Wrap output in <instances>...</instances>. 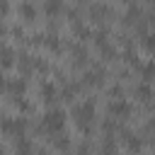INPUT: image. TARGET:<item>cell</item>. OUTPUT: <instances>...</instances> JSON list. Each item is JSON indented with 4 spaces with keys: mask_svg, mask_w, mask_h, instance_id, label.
<instances>
[{
    "mask_svg": "<svg viewBox=\"0 0 155 155\" xmlns=\"http://www.w3.org/2000/svg\"><path fill=\"white\" fill-rule=\"evenodd\" d=\"M94 116H97V109H94V102L92 99H82V102L73 104V121H75L78 131L90 133V128L94 124Z\"/></svg>",
    "mask_w": 155,
    "mask_h": 155,
    "instance_id": "cell-1",
    "label": "cell"
},
{
    "mask_svg": "<svg viewBox=\"0 0 155 155\" xmlns=\"http://www.w3.org/2000/svg\"><path fill=\"white\" fill-rule=\"evenodd\" d=\"M65 128V111L63 109H48L46 114H44V119H41V131H46V133H51V136H56V133H61Z\"/></svg>",
    "mask_w": 155,
    "mask_h": 155,
    "instance_id": "cell-2",
    "label": "cell"
},
{
    "mask_svg": "<svg viewBox=\"0 0 155 155\" xmlns=\"http://www.w3.org/2000/svg\"><path fill=\"white\" fill-rule=\"evenodd\" d=\"M24 128H27V121L19 119V116H15V119H0V131L5 136H10V138L24 136Z\"/></svg>",
    "mask_w": 155,
    "mask_h": 155,
    "instance_id": "cell-3",
    "label": "cell"
},
{
    "mask_svg": "<svg viewBox=\"0 0 155 155\" xmlns=\"http://www.w3.org/2000/svg\"><path fill=\"white\" fill-rule=\"evenodd\" d=\"M107 111H109V116H111V119H128V116L133 114V107H131L124 97H116V99H111V102H109Z\"/></svg>",
    "mask_w": 155,
    "mask_h": 155,
    "instance_id": "cell-4",
    "label": "cell"
},
{
    "mask_svg": "<svg viewBox=\"0 0 155 155\" xmlns=\"http://www.w3.org/2000/svg\"><path fill=\"white\" fill-rule=\"evenodd\" d=\"M17 17L19 19H24V22H36V17H39V10L29 2V0H24V2H19V7H17Z\"/></svg>",
    "mask_w": 155,
    "mask_h": 155,
    "instance_id": "cell-5",
    "label": "cell"
},
{
    "mask_svg": "<svg viewBox=\"0 0 155 155\" xmlns=\"http://www.w3.org/2000/svg\"><path fill=\"white\" fill-rule=\"evenodd\" d=\"M82 85H90V87H99V85H104V68L102 65H94L92 70H87L85 73V78H82Z\"/></svg>",
    "mask_w": 155,
    "mask_h": 155,
    "instance_id": "cell-6",
    "label": "cell"
},
{
    "mask_svg": "<svg viewBox=\"0 0 155 155\" xmlns=\"http://www.w3.org/2000/svg\"><path fill=\"white\" fill-rule=\"evenodd\" d=\"M90 17L92 22H104V19H111V7L104 5V2H97L90 7Z\"/></svg>",
    "mask_w": 155,
    "mask_h": 155,
    "instance_id": "cell-7",
    "label": "cell"
},
{
    "mask_svg": "<svg viewBox=\"0 0 155 155\" xmlns=\"http://www.w3.org/2000/svg\"><path fill=\"white\" fill-rule=\"evenodd\" d=\"M133 97H136L138 102H145V104H148V102L155 97V92H153L150 82H145V80H143V82H138V85L133 87Z\"/></svg>",
    "mask_w": 155,
    "mask_h": 155,
    "instance_id": "cell-8",
    "label": "cell"
},
{
    "mask_svg": "<svg viewBox=\"0 0 155 155\" xmlns=\"http://www.w3.org/2000/svg\"><path fill=\"white\" fill-rule=\"evenodd\" d=\"M5 92H7V94H12V97H24V92H27V82H24V80H19V78H12V80H7Z\"/></svg>",
    "mask_w": 155,
    "mask_h": 155,
    "instance_id": "cell-9",
    "label": "cell"
},
{
    "mask_svg": "<svg viewBox=\"0 0 155 155\" xmlns=\"http://www.w3.org/2000/svg\"><path fill=\"white\" fill-rule=\"evenodd\" d=\"M58 87L53 85V82H41V99L46 102V104H53L56 99H58Z\"/></svg>",
    "mask_w": 155,
    "mask_h": 155,
    "instance_id": "cell-10",
    "label": "cell"
},
{
    "mask_svg": "<svg viewBox=\"0 0 155 155\" xmlns=\"http://www.w3.org/2000/svg\"><path fill=\"white\" fill-rule=\"evenodd\" d=\"M80 90H82V82H65L63 90H61V97H63L65 102H73V99L80 94Z\"/></svg>",
    "mask_w": 155,
    "mask_h": 155,
    "instance_id": "cell-11",
    "label": "cell"
},
{
    "mask_svg": "<svg viewBox=\"0 0 155 155\" xmlns=\"http://www.w3.org/2000/svg\"><path fill=\"white\" fill-rule=\"evenodd\" d=\"M12 65H15V51L2 46L0 48V68H12Z\"/></svg>",
    "mask_w": 155,
    "mask_h": 155,
    "instance_id": "cell-12",
    "label": "cell"
},
{
    "mask_svg": "<svg viewBox=\"0 0 155 155\" xmlns=\"http://www.w3.org/2000/svg\"><path fill=\"white\" fill-rule=\"evenodd\" d=\"M44 12H46L48 17H58V15L63 12V0H46Z\"/></svg>",
    "mask_w": 155,
    "mask_h": 155,
    "instance_id": "cell-13",
    "label": "cell"
},
{
    "mask_svg": "<svg viewBox=\"0 0 155 155\" xmlns=\"http://www.w3.org/2000/svg\"><path fill=\"white\" fill-rule=\"evenodd\" d=\"M138 70H140V78H143L145 82H150V80L155 78V61H148V63H140V65H138Z\"/></svg>",
    "mask_w": 155,
    "mask_h": 155,
    "instance_id": "cell-14",
    "label": "cell"
},
{
    "mask_svg": "<svg viewBox=\"0 0 155 155\" xmlns=\"http://www.w3.org/2000/svg\"><path fill=\"white\" fill-rule=\"evenodd\" d=\"M140 15H143V12H140V7H133V5H131V7H128V12L124 15V24H136V22L140 19Z\"/></svg>",
    "mask_w": 155,
    "mask_h": 155,
    "instance_id": "cell-15",
    "label": "cell"
},
{
    "mask_svg": "<svg viewBox=\"0 0 155 155\" xmlns=\"http://www.w3.org/2000/svg\"><path fill=\"white\" fill-rule=\"evenodd\" d=\"M87 61V51L82 46H73V65H85Z\"/></svg>",
    "mask_w": 155,
    "mask_h": 155,
    "instance_id": "cell-16",
    "label": "cell"
},
{
    "mask_svg": "<svg viewBox=\"0 0 155 155\" xmlns=\"http://www.w3.org/2000/svg\"><path fill=\"white\" fill-rule=\"evenodd\" d=\"M140 46H143L150 56H155V34H143V36H140Z\"/></svg>",
    "mask_w": 155,
    "mask_h": 155,
    "instance_id": "cell-17",
    "label": "cell"
},
{
    "mask_svg": "<svg viewBox=\"0 0 155 155\" xmlns=\"http://www.w3.org/2000/svg\"><path fill=\"white\" fill-rule=\"evenodd\" d=\"M73 34H75V36H80V39H87V36H90V29L78 19V22H73Z\"/></svg>",
    "mask_w": 155,
    "mask_h": 155,
    "instance_id": "cell-18",
    "label": "cell"
},
{
    "mask_svg": "<svg viewBox=\"0 0 155 155\" xmlns=\"http://www.w3.org/2000/svg\"><path fill=\"white\" fill-rule=\"evenodd\" d=\"M124 61H126L128 65H133V68H138V65H140V61H138V53H133V48H131V46L124 51Z\"/></svg>",
    "mask_w": 155,
    "mask_h": 155,
    "instance_id": "cell-19",
    "label": "cell"
},
{
    "mask_svg": "<svg viewBox=\"0 0 155 155\" xmlns=\"http://www.w3.org/2000/svg\"><path fill=\"white\" fill-rule=\"evenodd\" d=\"M53 145H56L58 150H68V148H70V140H68V136H65V133H61V138H56V140H53Z\"/></svg>",
    "mask_w": 155,
    "mask_h": 155,
    "instance_id": "cell-20",
    "label": "cell"
},
{
    "mask_svg": "<svg viewBox=\"0 0 155 155\" xmlns=\"http://www.w3.org/2000/svg\"><path fill=\"white\" fill-rule=\"evenodd\" d=\"M109 94H111V99H116V97H124V87H121V85H114V87L109 90Z\"/></svg>",
    "mask_w": 155,
    "mask_h": 155,
    "instance_id": "cell-21",
    "label": "cell"
},
{
    "mask_svg": "<svg viewBox=\"0 0 155 155\" xmlns=\"http://www.w3.org/2000/svg\"><path fill=\"white\" fill-rule=\"evenodd\" d=\"M7 12H10V2L7 0H0V17H5Z\"/></svg>",
    "mask_w": 155,
    "mask_h": 155,
    "instance_id": "cell-22",
    "label": "cell"
},
{
    "mask_svg": "<svg viewBox=\"0 0 155 155\" xmlns=\"http://www.w3.org/2000/svg\"><path fill=\"white\" fill-rule=\"evenodd\" d=\"M5 85H7V80H5L2 75H0V92H5Z\"/></svg>",
    "mask_w": 155,
    "mask_h": 155,
    "instance_id": "cell-23",
    "label": "cell"
},
{
    "mask_svg": "<svg viewBox=\"0 0 155 155\" xmlns=\"http://www.w3.org/2000/svg\"><path fill=\"white\" fill-rule=\"evenodd\" d=\"M148 128H155V116H150V121H148Z\"/></svg>",
    "mask_w": 155,
    "mask_h": 155,
    "instance_id": "cell-24",
    "label": "cell"
},
{
    "mask_svg": "<svg viewBox=\"0 0 155 155\" xmlns=\"http://www.w3.org/2000/svg\"><path fill=\"white\" fill-rule=\"evenodd\" d=\"M148 22H150V24L155 27V15H148Z\"/></svg>",
    "mask_w": 155,
    "mask_h": 155,
    "instance_id": "cell-25",
    "label": "cell"
},
{
    "mask_svg": "<svg viewBox=\"0 0 155 155\" xmlns=\"http://www.w3.org/2000/svg\"><path fill=\"white\" fill-rule=\"evenodd\" d=\"M5 36V27H2V22H0V39Z\"/></svg>",
    "mask_w": 155,
    "mask_h": 155,
    "instance_id": "cell-26",
    "label": "cell"
},
{
    "mask_svg": "<svg viewBox=\"0 0 155 155\" xmlns=\"http://www.w3.org/2000/svg\"><path fill=\"white\" fill-rule=\"evenodd\" d=\"M148 2H153V5H155V0H148Z\"/></svg>",
    "mask_w": 155,
    "mask_h": 155,
    "instance_id": "cell-27",
    "label": "cell"
},
{
    "mask_svg": "<svg viewBox=\"0 0 155 155\" xmlns=\"http://www.w3.org/2000/svg\"><path fill=\"white\" fill-rule=\"evenodd\" d=\"M78 2H85V0H78Z\"/></svg>",
    "mask_w": 155,
    "mask_h": 155,
    "instance_id": "cell-28",
    "label": "cell"
},
{
    "mask_svg": "<svg viewBox=\"0 0 155 155\" xmlns=\"http://www.w3.org/2000/svg\"><path fill=\"white\" fill-rule=\"evenodd\" d=\"M153 148H155V143H153Z\"/></svg>",
    "mask_w": 155,
    "mask_h": 155,
    "instance_id": "cell-29",
    "label": "cell"
},
{
    "mask_svg": "<svg viewBox=\"0 0 155 155\" xmlns=\"http://www.w3.org/2000/svg\"><path fill=\"white\" fill-rule=\"evenodd\" d=\"M0 116H2V114H0Z\"/></svg>",
    "mask_w": 155,
    "mask_h": 155,
    "instance_id": "cell-30",
    "label": "cell"
}]
</instances>
